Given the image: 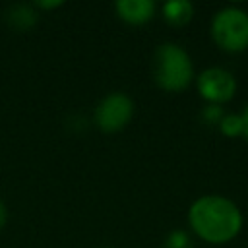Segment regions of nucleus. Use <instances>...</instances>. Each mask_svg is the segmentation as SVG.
<instances>
[{"mask_svg": "<svg viewBox=\"0 0 248 248\" xmlns=\"http://www.w3.org/2000/svg\"><path fill=\"white\" fill-rule=\"evenodd\" d=\"M219 130L229 138H236L242 134V118L238 114H225L219 122Z\"/></svg>", "mask_w": 248, "mask_h": 248, "instance_id": "1a4fd4ad", "label": "nucleus"}, {"mask_svg": "<svg viewBox=\"0 0 248 248\" xmlns=\"http://www.w3.org/2000/svg\"><path fill=\"white\" fill-rule=\"evenodd\" d=\"M39 8H58L62 6V2H37Z\"/></svg>", "mask_w": 248, "mask_h": 248, "instance_id": "4468645a", "label": "nucleus"}, {"mask_svg": "<svg viewBox=\"0 0 248 248\" xmlns=\"http://www.w3.org/2000/svg\"><path fill=\"white\" fill-rule=\"evenodd\" d=\"M163 248H194V246H192V238H190L188 232H184V231H172L165 238V246Z\"/></svg>", "mask_w": 248, "mask_h": 248, "instance_id": "9d476101", "label": "nucleus"}, {"mask_svg": "<svg viewBox=\"0 0 248 248\" xmlns=\"http://www.w3.org/2000/svg\"><path fill=\"white\" fill-rule=\"evenodd\" d=\"M198 91L205 101L219 105L232 99L236 91V79L223 68H209L198 76Z\"/></svg>", "mask_w": 248, "mask_h": 248, "instance_id": "39448f33", "label": "nucleus"}, {"mask_svg": "<svg viewBox=\"0 0 248 248\" xmlns=\"http://www.w3.org/2000/svg\"><path fill=\"white\" fill-rule=\"evenodd\" d=\"M194 16V6L188 0H170L163 6V17L174 25V27H182L186 25Z\"/></svg>", "mask_w": 248, "mask_h": 248, "instance_id": "0eeeda50", "label": "nucleus"}, {"mask_svg": "<svg viewBox=\"0 0 248 248\" xmlns=\"http://www.w3.org/2000/svg\"><path fill=\"white\" fill-rule=\"evenodd\" d=\"M188 221L192 231L211 244H223L232 240L242 229V213L223 196H203L198 198L188 211Z\"/></svg>", "mask_w": 248, "mask_h": 248, "instance_id": "f257e3e1", "label": "nucleus"}, {"mask_svg": "<svg viewBox=\"0 0 248 248\" xmlns=\"http://www.w3.org/2000/svg\"><path fill=\"white\" fill-rule=\"evenodd\" d=\"M114 10L120 19L132 25H141L155 16V4L151 0H118Z\"/></svg>", "mask_w": 248, "mask_h": 248, "instance_id": "423d86ee", "label": "nucleus"}, {"mask_svg": "<svg viewBox=\"0 0 248 248\" xmlns=\"http://www.w3.org/2000/svg\"><path fill=\"white\" fill-rule=\"evenodd\" d=\"M134 116V103L124 93L107 95L95 108V124L103 132H118L122 130Z\"/></svg>", "mask_w": 248, "mask_h": 248, "instance_id": "20e7f679", "label": "nucleus"}, {"mask_svg": "<svg viewBox=\"0 0 248 248\" xmlns=\"http://www.w3.org/2000/svg\"><path fill=\"white\" fill-rule=\"evenodd\" d=\"M153 78L165 91H182L194 78V66L186 50L174 43H163L153 54Z\"/></svg>", "mask_w": 248, "mask_h": 248, "instance_id": "f03ea898", "label": "nucleus"}, {"mask_svg": "<svg viewBox=\"0 0 248 248\" xmlns=\"http://www.w3.org/2000/svg\"><path fill=\"white\" fill-rule=\"evenodd\" d=\"M213 41L229 52L248 48V14L240 8H223L211 21Z\"/></svg>", "mask_w": 248, "mask_h": 248, "instance_id": "7ed1b4c3", "label": "nucleus"}, {"mask_svg": "<svg viewBox=\"0 0 248 248\" xmlns=\"http://www.w3.org/2000/svg\"><path fill=\"white\" fill-rule=\"evenodd\" d=\"M8 21L17 29H29L31 25H35L37 16L29 6H14L8 12Z\"/></svg>", "mask_w": 248, "mask_h": 248, "instance_id": "6e6552de", "label": "nucleus"}, {"mask_svg": "<svg viewBox=\"0 0 248 248\" xmlns=\"http://www.w3.org/2000/svg\"><path fill=\"white\" fill-rule=\"evenodd\" d=\"M242 136L248 140V107L244 108V112H242Z\"/></svg>", "mask_w": 248, "mask_h": 248, "instance_id": "f8f14e48", "label": "nucleus"}, {"mask_svg": "<svg viewBox=\"0 0 248 248\" xmlns=\"http://www.w3.org/2000/svg\"><path fill=\"white\" fill-rule=\"evenodd\" d=\"M6 221H8V211H6V205L0 200V229L6 225Z\"/></svg>", "mask_w": 248, "mask_h": 248, "instance_id": "ddd939ff", "label": "nucleus"}, {"mask_svg": "<svg viewBox=\"0 0 248 248\" xmlns=\"http://www.w3.org/2000/svg\"><path fill=\"white\" fill-rule=\"evenodd\" d=\"M223 110H221V107H217V105H211V107H205L203 108V118L209 122V124H219L221 120H223Z\"/></svg>", "mask_w": 248, "mask_h": 248, "instance_id": "9b49d317", "label": "nucleus"}]
</instances>
